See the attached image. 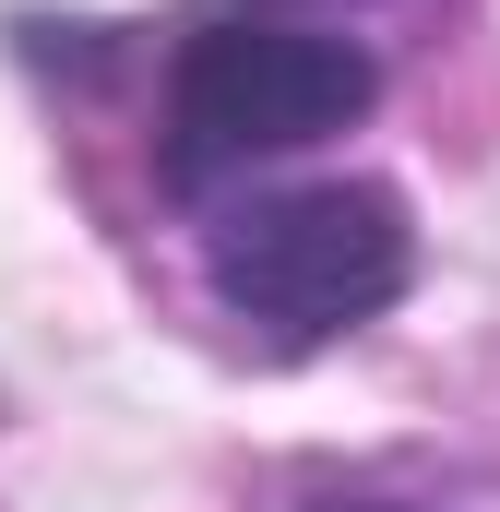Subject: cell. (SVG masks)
Listing matches in <instances>:
<instances>
[{"instance_id": "cell-3", "label": "cell", "mask_w": 500, "mask_h": 512, "mask_svg": "<svg viewBox=\"0 0 500 512\" xmlns=\"http://www.w3.org/2000/svg\"><path fill=\"white\" fill-rule=\"evenodd\" d=\"M227 12H274V24H358L381 0H227Z\"/></svg>"}, {"instance_id": "cell-4", "label": "cell", "mask_w": 500, "mask_h": 512, "mask_svg": "<svg viewBox=\"0 0 500 512\" xmlns=\"http://www.w3.org/2000/svg\"><path fill=\"white\" fill-rule=\"evenodd\" d=\"M286 512H441V501H405V489H310Z\"/></svg>"}, {"instance_id": "cell-1", "label": "cell", "mask_w": 500, "mask_h": 512, "mask_svg": "<svg viewBox=\"0 0 500 512\" xmlns=\"http://www.w3.org/2000/svg\"><path fill=\"white\" fill-rule=\"evenodd\" d=\"M381 108V60L370 36H334V24H274V12H215L167 48V84H155V179L167 203H215L250 191Z\"/></svg>"}, {"instance_id": "cell-2", "label": "cell", "mask_w": 500, "mask_h": 512, "mask_svg": "<svg viewBox=\"0 0 500 512\" xmlns=\"http://www.w3.org/2000/svg\"><path fill=\"white\" fill-rule=\"evenodd\" d=\"M405 286H417V215L393 179L334 167V179H250L203 203V298L286 358L370 334Z\"/></svg>"}]
</instances>
